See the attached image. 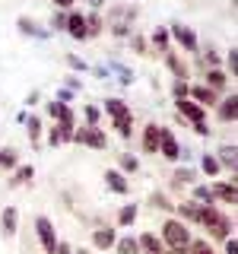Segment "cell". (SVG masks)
<instances>
[{
	"label": "cell",
	"instance_id": "6da1fadb",
	"mask_svg": "<svg viewBox=\"0 0 238 254\" xmlns=\"http://www.w3.org/2000/svg\"><path fill=\"white\" fill-rule=\"evenodd\" d=\"M162 242H165V251H175V254H187V245H190V232L184 222L178 219H169L162 226Z\"/></svg>",
	"mask_w": 238,
	"mask_h": 254
},
{
	"label": "cell",
	"instance_id": "7a4b0ae2",
	"mask_svg": "<svg viewBox=\"0 0 238 254\" xmlns=\"http://www.w3.org/2000/svg\"><path fill=\"white\" fill-rule=\"evenodd\" d=\"M197 222L210 229L213 238H229V232H232V219L222 216L216 206H200V219H197Z\"/></svg>",
	"mask_w": 238,
	"mask_h": 254
},
{
	"label": "cell",
	"instance_id": "3957f363",
	"mask_svg": "<svg viewBox=\"0 0 238 254\" xmlns=\"http://www.w3.org/2000/svg\"><path fill=\"white\" fill-rule=\"evenodd\" d=\"M35 232H38V242H42L45 254H54V248H58V235H54V226L48 216H38L35 219Z\"/></svg>",
	"mask_w": 238,
	"mask_h": 254
},
{
	"label": "cell",
	"instance_id": "277c9868",
	"mask_svg": "<svg viewBox=\"0 0 238 254\" xmlns=\"http://www.w3.org/2000/svg\"><path fill=\"white\" fill-rule=\"evenodd\" d=\"M159 153L169 159V162H175L181 156V146H178V140H175V133L169 127H159Z\"/></svg>",
	"mask_w": 238,
	"mask_h": 254
},
{
	"label": "cell",
	"instance_id": "5b68a950",
	"mask_svg": "<svg viewBox=\"0 0 238 254\" xmlns=\"http://www.w3.org/2000/svg\"><path fill=\"white\" fill-rule=\"evenodd\" d=\"M187 99H194L200 108H206V105H216L219 102V95L210 89V86H187Z\"/></svg>",
	"mask_w": 238,
	"mask_h": 254
},
{
	"label": "cell",
	"instance_id": "8992f818",
	"mask_svg": "<svg viewBox=\"0 0 238 254\" xmlns=\"http://www.w3.org/2000/svg\"><path fill=\"white\" fill-rule=\"evenodd\" d=\"M213 190V200H222V203H238V188L235 181H216V188Z\"/></svg>",
	"mask_w": 238,
	"mask_h": 254
},
{
	"label": "cell",
	"instance_id": "52a82bcc",
	"mask_svg": "<svg viewBox=\"0 0 238 254\" xmlns=\"http://www.w3.org/2000/svg\"><path fill=\"white\" fill-rule=\"evenodd\" d=\"M175 105H178L181 118H187L190 124H194V121H203V108L197 105L194 99H187V95H184V99H175Z\"/></svg>",
	"mask_w": 238,
	"mask_h": 254
},
{
	"label": "cell",
	"instance_id": "ba28073f",
	"mask_svg": "<svg viewBox=\"0 0 238 254\" xmlns=\"http://www.w3.org/2000/svg\"><path fill=\"white\" fill-rule=\"evenodd\" d=\"M172 35L181 42V48H184V51H197V35H194V32H190L187 26L175 22V26H172Z\"/></svg>",
	"mask_w": 238,
	"mask_h": 254
},
{
	"label": "cell",
	"instance_id": "9c48e42d",
	"mask_svg": "<svg viewBox=\"0 0 238 254\" xmlns=\"http://www.w3.org/2000/svg\"><path fill=\"white\" fill-rule=\"evenodd\" d=\"M48 111H51V115L58 118V124H63V127H73V111H70L67 102H51V105H48Z\"/></svg>",
	"mask_w": 238,
	"mask_h": 254
},
{
	"label": "cell",
	"instance_id": "30bf717a",
	"mask_svg": "<svg viewBox=\"0 0 238 254\" xmlns=\"http://www.w3.org/2000/svg\"><path fill=\"white\" fill-rule=\"evenodd\" d=\"M67 32H70L73 38H79V42H83V38H89V32H86V16L70 13V16H67Z\"/></svg>",
	"mask_w": 238,
	"mask_h": 254
},
{
	"label": "cell",
	"instance_id": "8fae6325",
	"mask_svg": "<svg viewBox=\"0 0 238 254\" xmlns=\"http://www.w3.org/2000/svg\"><path fill=\"white\" fill-rule=\"evenodd\" d=\"M0 226H3V235H6V238L16 235V226H19V213H16V206H6V210H3Z\"/></svg>",
	"mask_w": 238,
	"mask_h": 254
},
{
	"label": "cell",
	"instance_id": "7c38bea8",
	"mask_svg": "<svg viewBox=\"0 0 238 254\" xmlns=\"http://www.w3.org/2000/svg\"><path fill=\"white\" fill-rule=\"evenodd\" d=\"M137 245H140V251H146V254H169L165 245L159 242L156 235H143V238H137Z\"/></svg>",
	"mask_w": 238,
	"mask_h": 254
},
{
	"label": "cell",
	"instance_id": "4fadbf2b",
	"mask_svg": "<svg viewBox=\"0 0 238 254\" xmlns=\"http://www.w3.org/2000/svg\"><path fill=\"white\" fill-rule=\"evenodd\" d=\"M105 185L111 188V190H118V194H127V178L118 169H108L105 172Z\"/></svg>",
	"mask_w": 238,
	"mask_h": 254
},
{
	"label": "cell",
	"instance_id": "5bb4252c",
	"mask_svg": "<svg viewBox=\"0 0 238 254\" xmlns=\"http://www.w3.org/2000/svg\"><path fill=\"white\" fill-rule=\"evenodd\" d=\"M238 118V95H229L219 105V121H235Z\"/></svg>",
	"mask_w": 238,
	"mask_h": 254
},
{
	"label": "cell",
	"instance_id": "9a60e30c",
	"mask_svg": "<svg viewBox=\"0 0 238 254\" xmlns=\"http://www.w3.org/2000/svg\"><path fill=\"white\" fill-rule=\"evenodd\" d=\"M143 149L146 153H159V124H149L143 130Z\"/></svg>",
	"mask_w": 238,
	"mask_h": 254
},
{
	"label": "cell",
	"instance_id": "2e32d148",
	"mask_svg": "<svg viewBox=\"0 0 238 254\" xmlns=\"http://www.w3.org/2000/svg\"><path fill=\"white\" fill-rule=\"evenodd\" d=\"M83 143L86 146H95V149H105V133L99 130V127H86V133H83Z\"/></svg>",
	"mask_w": 238,
	"mask_h": 254
},
{
	"label": "cell",
	"instance_id": "e0dca14e",
	"mask_svg": "<svg viewBox=\"0 0 238 254\" xmlns=\"http://www.w3.org/2000/svg\"><path fill=\"white\" fill-rule=\"evenodd\" d=\"M226 83H229V76H226V73H222V70H219V67H213V70H210V73H206V86H210V89H213V92H219V89H226Z\"/></svg>",
	"mask_w": 238,
	"mask_h": 254
},
{
	"label": "cell",
	"instance_id": "ac0fdd59",
	"mask_svg": "<svg viewBox=\"0 0 238 254\" xmlns=\"http://www.w3.org/2000/svg\"><path fill=\"white\" fill-rule=\"evenodd\" d=\"M235 153H238L235 146H222V149H219V159H216V162H222L229 172H235V165H238V156H235Z\"/></svg>",
	"mask_w": 238,
	"mask_h": 254
},
{
	"label": "cell",
	"instance_id": "d6986e66",
	"mask_svg": "<svg viewBox=\"0 0 238 254\" xmlns=\"http://www.w3.org/2000/svg\"><path fill=\"white\" fill-rule=\"evenodd\" d=\"M115 127H118V133H121V137H130V127H133L130 111H121V115L115 118Z\"/></svg>",
	"mask_w": 238,
	"mask_h": 254
},
{
	"label": "cell",
	"instance_id": "ffe728a7",
	"mask_svg": "<svg viewBox=\"0 0 238 254\" xmlns=\"http://www.w3.org/2000/svg\"><path fill=\"white\" fill-rule=\"evenodd\" d=\"M92 242H95V248H111V245H115V232H111V229H99V232L92 235Z\"/></svg>",
	"mask_w": 238,
	"mask_h": 254
},
{
	"label": "cell",
	"instance_id": "44dd1931",
	"mask_svg": "<svg viewBox=\"0 0 238 254\" xmlns=\"http://www.w3.org/2000/svg\"><path fill=\"white\" fill-rule=\"evenodd\" d=\"M26 124H29V140H32V146H38V140H42V121H38V118H26Z\"/></svg>",
	"mask_w": 238,
	"mask_h": 254
},
{
	"label": "cell",
	"instance_id": "7402d4cb",
	"mask_svg": "<svg viewBox=\"0 0 238 254\" xmlns=\"http://www.w3.org/2000/svg\"><path fill=\"white\" fill-rule=\"evenodd\" d=\"M133 219H137V203H127L118 216V226H133Z\"/></svg>",
	"mask_w": 238,
	"mask_h": 254
},
{
	"label": "cell",
	"instance_id": "603a6c76",
	"mask_svg": "<svg viewBox=\"0 0 238 254\" xmlns=\"http://www.w3.org/2000/svg\"><path fill=\"white\" fill-rule=\"evenodd\" d=\"M194 197L200 200V206H213V203H216V200H213V190L203 188V185H194Z\"/></svg>",
	"mask_w": 238,
	"mask_h": 254
},
{
	"label": "cell",
	"instance_id": "cb8c5ba5",
	"mask_svg": "<svg viewBox=\"0 0 238 254\" xmlns=\"http://www.w3.org/2000/svg\"><path fill=\"white\" fill-rule=\"evenodd\" d=\"M200 169H203V175H210V178H213V175H219V162H216V156L206 153V156L200 159Z\"/></svg>",
	"mask_w": 238,
	"mask_h": 254
},
{
	"label": "cell",
	"instance_id": "d4e9b609",
	"mask_svg": "<svg viewBox=\"0 0 238 254\" xmlns=\"http://www.w3.org/2000/svg\"><path fill=\"white\" fill-rule=\"evenodd\" d=\"M178 210H181V216L190 219V222H197V219H200V203H181Z\"/></svg>",
	"mask_w": 238,
	"mask_h": 254
},
{
	"label": "cell",
	"instance_id": "484cf974",
	"mask_svg": "<svg viewBox=\"0 0 238 254\" xmlns=\"http://www.w3.org/2000/svg\"><path fill=\"white\" fill-rule=\"evenodd\" d=\"M118 254H140L137 238H121V242H118Z\"/></svg>",
	"mask_w": 238,
	"mask_h": 254
},
{
	"label": "cell",
	"instance_id": "4316f807",
	"mask_svg": "<svg viewBox=\"0 0 238 254\" xmlns=\"http://www.w3.org/2000/svg\"><path fill=\"white\" fill-rule=\"evenodd\" d=\"M19 29H22V32H26V35H35V38H45V32H42V29H38V26H35V22H32V19H29V16H22V19H19Z\"/></svg>",
	"mask_w": 238,
	"mask_h": 254
},
{
	"label": "cell",
	"instance_id": "83f0119b",
	"mask_svg": "<svg viewBox=\"0 0 238 254\" xmlns=\"http://www.w3.org/2000/svg\"><path fill=\"white\" fill-rule=\"evenodd\" d=\"M0 169H16V149H0Z\"/></svg>",
	"mask_w": 238,
	"mask_h": 254
},
{
	"label": "cell",
	"instance_id": "f1b7e54d",
	"mask_svg": "<svg viewBox=\"0 0 238 254\" xmlns=\"http://www.w3.org/2000/svg\"><path fill=\"white\" fill-rule=\"evenodd\" d=\"M165 61H169V67L175 70V76H178V79H187V70H184V64H181L178 58H175V54H165Z\"/></svg>",
	"mask_w": 238,
	"mask_h": 254
},
{
	"label": "cell",
	"instance_id": "f546056e",
	"mask_svg": "<svg viewBox=\"0 0 238 254\" xmlns=\"http://www.w3.org/2000/svg\"><path fill=\"white\" fill-rule=\"evenodd\" d=\"M105 111H108L111 118H118V115H121V111H127V105H124L121 99H105Z\"/></svg>",
	"mask_w": 238,
	"mask_h": 254
},
{
	"label": "cell",
	"instance_id": "4dcf8cb0",
	"mask_svg": "<svg viewBox=\"0 0 238 254\" xmlns=\"http://www.w3.org/2000/svg\"><path fill=\"white\" fill-rule=\"evenodd\" d=\"M153 42H156V48H159V51H169V29H156Z\"/></svg>",
	"mask_w": 238,
	"mask_h": 254
},
{
	"label": "cell",
	"instance_id": "1f68e13d",
	"mask_svg": "<svg viewBox=\"0 0 238 254\" xmlns=\"http://www.w3.org/2000/svg\"><path fill=\"white\" fill-rule=\"evenodd\" d=\"M63 140H67V137H63V127H60V124H54V127H51V133H48V143H51V146H60Z\"/></svg>",
	"mask_w": 238,
	"mask_h": 254
},
{
	"label": "cell",
	"instance_id": "d6a6232c",
	"mask_svg": "<svg viewBox=\"0 0 238 254\" xmlns=\"http://www.w3.org/2000/svg\"><path fill=\"white\" fill-rule=\"evenodd\" d=\"M29 178H32V165H19V169H16V178H13V185H26Z\"/></svg>",
	"mask_w": 238,
	"mask_h": 254
},
{
	"label": "cell",
	"instance_id": "836d02e7",
	"mask_svg": "<svg viewBox=\"0 0 238 254\" xmlns=\"http://www.w3.org/2000/svg\"><path fill=\"white\" fill-rule=\"evenodd\" d=\"M86 32H89V35H99V32H102V19H99V16H86Z\"/></svg>",
	"mask_w": 238,
	"mask_h": 254
},
{
	"label": "cell",
	"instance_id": "e575fe53",
	"mask_svg": "<svg viewBox=\"0 0 238 254\" xmlns=\"http://www.w3.org/2000/svg\"><path fill=\"white\" fill-rule=\"evenodd\" d=\"M187 251H190V254H213V248H210L206 242H190Z\"/></svg>",
	"mask_w": 238,
	"mask_h": 254
},
{
	"label": "cell",
	"instance_id": "d590c367",
	"mask_svg": "<svg viewBox=\"0 0 238 254\" xmlns=\"http://www.w3.org/2000/svg\"><path fill=\"white\" fill-rule=\"evenodd\" d=\"M86 121H89V127L99 124V108L95 105H86Z\"/></svg>",
	"mask_w": 238,
	"mask_h": 254
},
{
	"label": "cell",
	"instance_id": "8d00e7d4",
	"mask_svg": "<svg viewBox=\"0 0 238 254\" xmlns=\"http://www.w3.org/2000/svg\"><path fill=\"white\" fill-rule=\"evenodd\" d=\"M172 92H175V99H184V95H187V79H178Z\"/></svg>",
	"mask_w": 238,
	"mask_h": 254
},
{
	"label": "cell",
	"instance_id": "74e56055",
	"mask_svg": "<svg viewBox=\"0 0 238 254\" xmlns=\"http://www.w3.org/2000/svg\"><path fill=\"white\" fill-rule=\"evenodd\" d=\"M175 178L187 185V181H194V172H190V169H178V172H175Z\"/></svg>",
	"mask_w": 238,
	"mask_h": 254
},
{
	"label": "cell",
	"instance_id": "f35d334b",
	"mask_svg": "<svg viewBox=\"0 0 238 254\" xmlns=\"http://www.w3.org/2000/svg\"><path fill=\"white\" fill-rule=\"evenodd\" d=\"M153 206H159V210H172V203L165 200L162 194H153Z\"/></svg>",
	"mask_w": 238,
	"mask_h": 254
},
{
	"label": "cell",
	"instance_id": "ab89813d",
	"mask_svg": "<svg viewBox=\"0 0 238 254\" xmlns=\"http://www.w3.org/2000/svg\"><path fill=\"white\" fill-rule=\"evenodd\" d=\"M67 64H70L73 70H86V61H79L76 54H67Z\"/></svg>",
	"mask_w": 238,
	"mask_h": 254
},
{
	"label": "cell",
	"instance_id": "60d3db41",
	"mask_svg": "<svg viewBox=\"0 0 238 254\" xmlns=\"http://www.w3.org/2000/svg\"><path fill=\"white\" fill-rule=\"evenodd\" d=\"M130 45H133V51H140V54L146 51V38H140V35H133V38H130Z\"/></svg>",
	"mask_w": 238,
	"mask_h": 254
},
{
	"label": "cell",
	"instance_id": "b9f144b4",
	"mask_svg": "<svg viewBox=\"0 0 238 254\" xmlns=\"http://www.w3.org/2000/svg\"><path fill=\"white\" fill-rule=\"evenodd\" d=\"M121 165H124V172H137V159H133V156H124Z\"/></svg>",
	"mask_w": 238,
	"mask_h": 254
},
{
	"label": "cell",
	"instance_id": "7bdbcfd3",
	"mask_svg": "<svg viewBox=\"0 0 238 254\" xmlns=\"http://www.w3.org/2000/svg\"><path fill=\"white\" fill-rule=\"evenodd\" d=\"M190 127H194V130L200 133V137H210V127H206L203 121H194V124H190Z\"/></svg>",
	"mask_w": 238,
	"mask_h": 254
},
{
	"label": "cell",
	"instance_id": "ee69618b",
	"mask_svg": "<svg viewBox=\"0 0 238 254\" xmlns=\"http://www.w3.org/2000/svg\"><path fill=\"white\" fill-rule=\"evenodd\" d=\"M51 22H54V29H67V16H63V13H58Z\"/></svg>",
	"mask_w": 238,
	"mask_h": 254
},
{
	"label": "cell",
	"instance_id": "f6af8a7d",
	"mask_svg": "<svg viewBox=\"0 0 238 254\" xmlns=\"http://www.w3.org/2000/svg\"><path fill=\"white\" fill-rule=\"evenodd\" d=\"M54 254H73V248H70L67 242H58V248H54Z\"/></svg>",
	"mask_w": 238,
	"mask_h": 254
},
{
	"label": "cell",
	"instance_id": "bcb514c9",
	"mask_svg": "<svg viewBox=\"0 0 238 254\" xmlns=\"http://www.w3.org/2000/svg\"><path fill=\"white\" fill-rule=\"evenodd\" d=\"M235 67H238V54L229 51V73H235Z\"/></svg>",
	"mask_w": 238,
	"mask_h": 254
},
{
	"label": "cell",
	"instance_id": "7dc6e473",
	"mask_svg": "<svg viewBox=\"0 0 238 254\" xmlns=\"http://www.w3.org/2000/svg\"><path fill=\"white\" fill-rule=\"evenodd\" d=\"M226 254H238V245L232 242V238H229V242H226Z\"/></svg>",
	"mask_w": 238,
	"mask_h": 254
},
{
	"label": "cell",
	"instance_id": "c3c4849f",
	"mask_svg": "<svg viewBox=\"0 0 238 254\" xmlns=\"http://www.w3.org/2000/svg\"><path fill=\"white\" fill-rule=\"evenodd\" d=\"M206 61H210L213 67H216V64H219V54H216V51H206Z\"/></svg>",
	"mask_w": 238,
	"mask_h": 254
},
{
	"label": "cell",
	"instance_id": "681fc988",
	"mask_svg": "<svg viewBox=\"0 0 238 254\" xmlns=\"http://www.w3.org/2000/svg\"><path fill=\"white\" fill-rule=\"evenodd\" d=\"M54 3H58L60 10H67V6H73V0H54Z\"/></svg>",
	"mask_w": 238,
	"mask_h": 254
},
{
	"label": "cell",
	"instance_id": "f907efd6",
	"mask_svg": "<svg viewBox=\"0 0 238 254\" xmlns=\"http://www.w3.org/2000/svg\"><path fill=\"white\" fill-rule=\"evenodd\" d=\"M86 3H89V6H102V3H105V0H86Z\"/></svg>",
	"mask_w": 238,
	"mask_h": 254
},
{
	"label": "cell",
	"instance_id": "816d5d0a",
	"mask_svg": "<svg viewBox=\"0 0 238 254\" xmlns=\"http://www.w3.org/2000/svg\"><path fill=\"white\" fill-rule=\"evenodd\" d=\"M73 254H92V251H89V248H79V251H73Z\"/></svg>",
	"mask_w": 238,
	"mask_h": 254
},
{
	"label": "cell",
	"instance_id": "f5cc1de1",
	"mask_svg": "<svg viewBox=\"0 0 238 254\" xmlns=\"http://www.w3.org/2000/svg\"><path fill=\"white\" fill-rule=\"evenodd\" d=\"M172 254H175V251H172Z\"/></svg>",
	"mask_w": 238,
	"mask_h": 254
}]
</instances>
